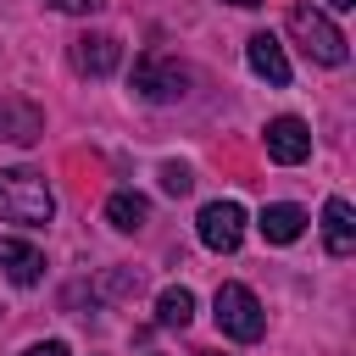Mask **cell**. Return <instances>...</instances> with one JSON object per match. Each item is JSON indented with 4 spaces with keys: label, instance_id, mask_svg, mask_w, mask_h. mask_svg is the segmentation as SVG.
I'll use <instances>...</instances> for the list:
<instances>
[{
    "label": "cell",
    "instance_id": "8992f818",
    "mask_svg": "<svg viewBox=\"0 0 356 356\" xmlns=\"http://www.w3.org/2000/svg\"><path fill=\"white\" fill-rule=\"evenodd\" d=\"M267 156H273L278 167L306 161V156H312V128H306L300 117H273V122H267Z\"/></svg>",
    "mask_w": 356,
    "mask_h": 356
},
{
    "label": "cell",
    "instance_id": "277c9868",
    "mask_svg": "<svg viewBox=\"0 0 356 356\" xmlns=\"http://www.w3.org/2000/svg\"><path fill=\"white\" fill-rule=\"evenodd\" d=\"M211 306H217V328H222L228 339H245V345H250V339L267 334V312H261V300H256L245 284H222Z\"/></svg>",
    "mask_w": 356,
    "mask_h": 356
},
{
    "label": "cell",
    "instance_id": "30bf717a",
    "mask_svg": "<svg viewBox=\"0 0 356 356\" xmlns=\"http://www.w3.org/2000/svg\"><path fill=\"white\" fill-rule=\"evenodd\" d=\"M0 273L11 278V284H39L44 278V256L28 245V239H0Z\"/></svg>",
    "mask_w": 356,
    "mask_h": 356
},
{
    "label": "cell",
    "instance_id": "d6986e66",
    "mask_svg": "<svg viewBox=\"0 0 356 356\" xmlns=\"http://www.w3.org/2000/svg\"><path fill=\"white\" fill-rule=\"evenodd\" d=\"M228 6H245V11H250V6H261V0H228Z\"/></svg>",
    "mask_w": 356,
    "mask_h": 356
},
{
    "label": "cell",
    "instance_id": "6da1fadb",
    "mask_svg": "<svg viewBox=\"0 0 356 356\" xmlns=\"http://www.w3.org/2000/svg\"><path fill=\"white\" fill-rule=\"evenodd\" d=\"M50 211H56V195H50L44 172H28V167L0 172V222L39 228V222H50Z\"/></svg>",
    "mask_w": 356,
    "mask_h": 356
},
{
    "label": "cell",
    "instance_id": "ba28073f",
    "mask_svg": "<svg viewBox=\"0 0 356 356\" xmlns=\"http://www.w3.org/2000/svg\"><path fill=\"white\" fill-rule=\"evenodd\" d=\"M44 134V111L33 100H0V139L11 145H33Z\"/></svg>",
    "mask_w": 356,
    "mask_h": 356
},
{
    "label": "cell",
    "instance_id": "2e32d148",
    "mask_svg": "<svg viewBox=\"0 0 356 356\" xmlns=\"http://www.w3.org/2000/svg\"><path fill=\"white\" fill-rule=\"evenodd\" d=\"M22 356H67V345H61V339H44V345H28Z\"/></svg>",
    "mask_w": 356,
    "mask_h": 356
},
{
    "label": "cell",
    "instance_id": "7c38bea8",
    "mask_svg": "<svg viewBox=\"0 0 356 356\" xmlns=\"http://www.w3.org/2000/svg\"><path fill=\"white\" fill-rule=\"evenodd\" d=\"M256 228H261L267 245H295V239L306 234V211H300V206H267Z\"/></svg>",
    "mask_w": 356,
    "mask_h": 356
},
{
    "label": "cell",
    "instance_id": "ac0fdd59",
    "mask_svg": "<svg viewBox=\"0 0 356 356\" xmlns=\"http://www.w3.org/2000/svg\"><path fill=\"white\" fill-rule=\"evenodd\" d=\"M350 6H356V0H328V11H350Z\"/></svg>",
    "mask_w": 356,
    "mask_h": 356
},
{
    "label": "cell",
    "instance_id": "9c48e42d",
    "mask_svg": "<svg viewBox=\"0 0 356 356\" xmlns=\"http://www.w3.org/2000/svg\"><path fill=\"white\" fill-rule=\"evenodd\" d=\"M323 245H328V256H350L356 250V211L339 195L323 206Z\"/></svg>",
    "mask_w": 356,
    "mask_h": 356
},
{
    "label": "cell",
    "instance_id": "7a4b0ae2",
    "mask_svg": "<svg viewBox=\"0 0 356 356\" xmlns=\"http://www.w3.org/2000/svg\"><path fill=\"white\" fill-rule=\"evenodd\" d=\"M289 33L300 39V50L312 56V61H323V67H345V33L317 11V6H289Z\"/></svg>",
    "mask_w": 356,
    "mask_h": 356
},
{
    "label": "cell",
    "instance_id": "ffe728a7",
    "mask_svg": "<svg viewBox=\"0 0 356 356\" xmlns=\"http://www.w3.org/2000/svg\"><path fill=\"white\" fill-rule=\"evenodd\" d=\"M200 356H217V350H200Z\"/></svg>",
    "mask_w": 356,
    "mask_h": 356
},
{
    "label": "cell",
    "instance_id": "9a60e30c",
    "mask_svg": "<svg viewBox=\"0 0 356 356\" xmlns=\"http://www.w3.org/2000/svg\"><path fill=\"white\" fill-rule=\"evenodd\" d=\"M161 189H167V195H189V189H195L189 167H184V161H161Z\"/></svg>",
    "mask_w": 356,
    "mask_h": 356
},
{
    "label": "cell",
    "instance_id": "4fadbf2b",
    "mask_svg": "<svg viewBox=\"0 0 356 356\" xmlns=\"http://www.w3.org/2000/svg\"><path fill=\"white\" fill-rule=\"evenodd\" d=\"M106 222H111V228H122V234H139V228L150 222V200H145V195H134V189H117V195L106 200Z\"/></svg>",
    "mask_w": 356,
    "mask_h": 356
},
{
    "label": "cell",
    "instance_id": "e0dca14e",
    "mask_svg": "<svg viewBox=\"0 0 356 356\" xmlns=\"http://www.w3.org/2000/svg\"><path fill=\"white\" fill-rule=\"evenodd\" d=\"M50 6H56V11H100L106 0H50Z\"/></svg>",
    "mask_w": 356,
    "mask_h": 356
},
{
    "label": "cell",
    "instance_id": "5bb4252c",
    "mask_svg": "<svg viewBox=\"0 0 356 356\" xmlns=\"http://www.w3.org/2000/svg\"><path fill=\"white\" fill-rule=\"evenodd\" d=\"M189 317H195V295H189L184 284L161 289V300H156V323H161V328H189Z\"/></svg>",
    "mask_w": 356,
    "mask_h": 356
},
{
    "label": "cell",
    "instance_id": "5b68a950",
    "mask_svg": "<svg viewBox=\"0 0 356 356\" xmlns=\"http://www.w3.org/2000/svg\"><path fill=\"white\" fill-rule=\"evenodd\" d=\"M200 245L206 250H217V256H228V250H239V239H245V206L239 200H211V206H200Z\"/></svg>",
    "mask_w": 356,
    "mask_h": 356
},
{
    "label": "cell",
    "instance_id": "8fae6325",
    "mask_svg": "<svg viewBox=\"0 0 356 356\" xmlns=\"http://www.w3.org/2000/svg\"><path fill=\"white\" fill-rule=\"evenodd\" d=\"M245 56H250V67H256V78H267V83H289V61H284V44L273 39V33H250V44H245Z\"/></svg>",
    "mask_w": 356,
    "mask_h": 356
},
{
    "label": "cell",
    "instance_id": "3957f363",
    "mask_svg": "<svg viewBox=\"0 0 356 356\" xmlns=\"http://www.w3.org/2000/svg\"><path fill=\"white\" fill-rule=\"evenodd\" d=\"M184 89H189V72H184L172 56H161V50H145V56L134 61V95H139V100H150V106H167V100H184Z\"/></svg>",
    "mask_w": 356,
    "mask_h": 356
},
{
    "label": "cell",
    "instance_id": "52a82bcc",
    "mask_svg": "<svg viewBox=\"0 0 356 356\" xmlns=\"http://www.w3.org/2000/svg\"><path fill=\"white\" fill-rule=\"evenodd\" d=\"M117 61H122V44H117L111 33H83V39H72V67H78V72H89V78H111Z\"/></svg>",
    "mask_w": 356,
    "mask_h": 356
}]
</instances>
